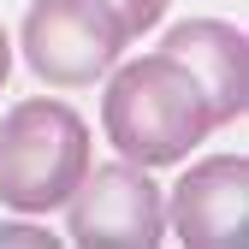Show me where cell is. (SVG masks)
I'll use <instances>...</instances> for the list:
<instances>
[{"label":"cell","instance_id":"obj_1","mask_svg":"<svg viewBox=\"0 0 249 249\" xmlns=\"http://www.w3.org/2000/svg\"><path fill=\"white\" fill-rule=\"evenodd\" d=\"M101 124H107V142L119 148V160L131 166H172L178 154H190L208 137L196 83L166 53L124 59V71H107Z\"/></svg>","mask_w":249,"mask_h":249},{"label":"cell","instance_id":"obj_2","mask_svg":"<svg viewBox=\"0 0 249 249\" xmlns=\"http://www.w3.org/2000/svg\"><path fill=\"white\" fill-rule=\"evenodd\" d=\"M89 172V124L66 101H18L0 124V202L12 213L66 208Z\"/></svg>","mask_w":249,"mask_h":249},{"label":"cell","instance_id":"obj_3","mask_svg":"<svg viewBox=\"0 0 249 249\" xmlns=\"http://www.w3.org/2000/svg\"><path fill=\"white\" fill-rule=\"evenodd\" d=\"M66 213H71L66 237L77 249H154L166 237V196L148 178V166L131 160L89 166L66 196Z\"/></svg>","mask_w":249,"mask_h":249},{"label":"cell","instance_id":"obj_4","mask_svg":"<svg viewBox=\"0 0 249 249\" xmlns=\"http://www.w3.org/2000/svg\"><path fill=\"white\" fill-rule=\"evenodd\" d=\"M124 42L131 36L113 24V12L101 0H36L24 18V59L53 89L101 83L119 66Z\"/></svg>","mask_w":249,"mask_h":249},{"label":"cell","instance_id":"obj_5","mask_svg":"<svg viewBox=\"0 0 249 249\" xmlns=\"http://www.w3.org/2000/svg\"><path fill=\"white\" fill-rule=\"evenodd\" d=\"M160 53L172 66H184V77L196 83L208 131L231 124L243 113V101H249V42H243V30H231L220 18H178L160 36Z\"/></svg>","mask_w":249,"mask_h":249},{"label":"cell","instance_id":"obj_6","mask_svg":"<svg viewBox=\"0 0 249 249\" xmlns=\"http://www.w3.org/2000/svg\"><path fill=\"white\" fill-rule=\"evenodd\" d=\"M172 231L190 249H243L249 243V160L220 154L178 178Z\"/></svg>","mask_w":249,"mask_h":249},{"label":"cell","instance_id":"obj_7","mask_svg":"<svg viewBox=\"0 0 249 249\" xmlns=\"http://www.w3.org/2000/svg\"><path fill=\"white\" fill-rule=\"evenodd\" d=\"M101 6L113 12V24L124 30V36H142V30H154L166 18V0H101Z\"/></svg>","mask_w":249,"mask_h":249},{"label":"cell","instance_id":"obj_8","mask_svg":"<svg viewBox=\"0 0 249 249\" xmlns=\"http://www.w3.org/2000/svg\"><path fill=\"white\" fill-rule=\"evenodd\" d=\"M6 71H12V48H6V30H0V83H6Z\"/></svg>","mask_w":249,"mask_h":249}]
</instances>
